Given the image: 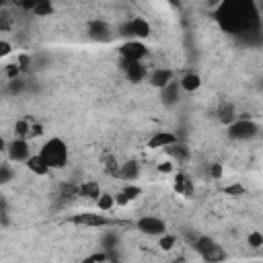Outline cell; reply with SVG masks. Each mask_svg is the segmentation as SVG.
I'll return each mask as SVG.
<instances>
[{
    "label": "cell",
    "mask_w": 263,
    "mask_h": 263,
    "mask_svg": "<svg viewBox=\"0 0 263 263\" xmlns=\"http://www.w3.org/2000/svg\"><path fill=\"white\" fill-rule=\"evenodd\" d=\"M35 16H49L51 12H53V4L49 2V0H41V2H37L35 6H33V10H31Z\"/></svg>",
    "instance_id": "20"
},
{
    "label": "cell",
    "mask_w": 263,
    "mask_h": 263,
    "mask_svg": "<svg viewBox=\"0 0 263 263\" xmlns=\"http://www.w3.org/2000/svg\"><path fill=\"white\" fill-rule=\"evenodd\" d=\"M210 175H212L214 179H220V177H222V164L214 162V164L210 166Z\"/></svg>",
    "instance_id": "32"
},
{
    "label": "cell",
    "mask_w": 263,
    "mask_h": 263,
    "mask_svg": "<svg viewBox=\"0 0 263 263\" xmlns=\"http://www.w3.org/2000/svg\"><path fill=\"white\" fill-rule=\"evenodd\" d=\"M10 177V171H8V164H2V183H6Z\"/></svg>",
    "instance_id": "35"
},
{
    "label": "cell",
    "mask_w": 263,
    "mask_h": 263,
    "mask_svg": "<svg viewBox=\"0 0 263 263\" xmlns=\"http://www.w3.org/2000/svg\"><path fill=\"white\" fill-rule=\"evenodd\" d=\"M39 156L45 160V164H47L49 168H62V166H66V162H68V146H66V142L60 140V138H49V140L41 146Z\"/></svg>",
    "instance_id": "2"
},
{
    "label": "cell",
    "mask_w": 263,
    "mask_h": 263,
    "mask_svg": "<svg viewBox=\"0 0 263 263\" xmlns=\"http://www.w3.org/2000/svg\"><path fill=\"white\" fill-rule=\"evenodd\" d=\"M119 53H121L123 62H142L148 55V47L138 39H127L119 47Z\"/></svg>",
    "instance_id": "7"
},
{
    "label": "cell",
    "mask_w": 263,
    "mask_h": 263,
    "mask_svg": "<svg viewBox=\"0 0 263 263\" xmlns=\"http://www.w3.org/2000/svg\"><path fill=\"white\" fill-rule=\"evenodd\" d=\"M16 66H18V68H27V66H29V55H25V53H23V55H18Z\"/></svg>",
    "instance_id": "34"
},
{
    "label": "cell",
    "mask_w": 263,
    "mask_h": 263,
    "mask_svg": "<svg viewBox=\"0 0 263 263\" xmlns=\"http://www.w3.org/2000/svg\"><path fill=\"white\" fill-rule=\"evenodd\" d=\"M177 144V136L173 132H154L150 138H148V148L152 150H158V148H168V146H175Z\"/></svg>",
    "instance_id": "10"
},
{
    "label": "cell",
    "mask_w": 263,
    "mask_h": 263,
    "mask_svg": "<svg viewBox=\"0 0 263 263\" xmlns=\"http://www.w3.org/2000/svg\"><path fill=\"white\" fill-rule=\"evenodd\" d=\"M103 261H107V255L105 253H95V255L82 259V263H103Z\"/></svg>",
    "instance_id": "28"
},
{
    "label": "cell",
    "mask_w": 263,
    "mask_h": 263,
    "mask_svg": "<svg viewBox=\"0 0 263 263\" xmlns=\"http://www.w3.org/2000/svg\"><path fill=\"white\" fill-rule=\"evenodd\" d=\"M121 191H123V193L127 195V199H129V201H132V199H136V197H138V195L142 193V189H140L138 185H125V187H123Z\"/></svg>",
    "instance_id": "26"
},
{
    "label": "cell",
    "mask_w": 263,
    "mask_h": 263,
    "mask_svg": "<svg viewBox=\"0 0 263 263\" xmlns=\"http://www.w3.org/2000/svg\"><path fill=\"white\" fill-rule=\"evenodd\" d=\"M195 251L199 253V257L205 263H220L226 259V251L216 240H212L210 236H199L195 240Z\"/></svg>",
    "instance_id": "3"
},
{
    "label": "cell",
    "mask_w": 263,
    "mask_h": 263,
    "mask_svg": "<svg viewBox=\"0 0 263 263\" xmlns=\"http://www.w3.org/2000/svg\"><path fill=\"white\" fill-rule=\"evenodd\" d=\"M6 152H8V158H10L12 162H27V160L33 156V154H31V148H29V142L23 140V138H14V140L8 144Z\"/></svg>",
    "instance_id": "9"
},
{
    "label": "cell",
    "mask_w": 263,
    "mask_h": 263,
    "mask_svg": "<svg viewBox=\"0 0 263 263\" xmlns=\"http://www.w3.org/2000/svg\"><path fill=\"white\" fill-rule=\"evenodd\" d=\"M138 175H140V166H138L134 160H127V162L121 164V168H119V177L125 179V181H134V179H138Z\"/></svg>",
    "instance_id": "18"
},
{
    "label": "cell",
    "mask_w": 263,
    "mask_h": 263,
    "mask_svg": "<svg viewBox=\"0 0 263 263\" xmlns=\"http://www.w3.org/2000/svg\"><path fill=\"white\" fill-rule=\"evenodd\" d=\"M88 33L92 39H99V41H107L111 37V29L105 21H90L88 25Z\"/></svg>",
    "instance_id": "14"
},
{
    "label": "cell",
    "mask_w": 263,
    "mask_h": 263,
    "mask_svg": "<svg viewBox=\"0 0 263 263\" xmlns=\"http://www.w3.org/2000/svg\"><path fill=\"white\" fill-rule=\"evenodd\" d=\"M166 152L173 154L175 158H183V160L187 158V148H185V146H177V144H175V146H168Z\"/></svg>",
    "instance_id": "25"
},
{
    "label": "cell",
    "mask_w": 263,
    "mask_h": 263,
    "mask_svg": "<svg viewBox=\"0 0 263 263\" xmlns=\"http://www.w3.org/2000/svg\"><path fill=\"white\" fill-rule=\"evenodd\" d=\"M150 25H148V21H144L142 16H134V18H129V21H125L123 25H121V33L125 35V37H132V39H144V37H148L150 35Z\"/></svg>",
    "instance_id": "4"
},
{
    "label": "cell",
    "mask_w": 263,
    "mask_h": 263,
    "mask_svg": "<svg viewBox=\"0 0 263 263\" xmlns=\"http://www.w3.org/2000/svg\"><path fill=\"white\" fill-rule=\"evenodd\" d=\"M25 164H27V168H29L33 175H37V177H45V175L51 171V168L45 164V160H43L39 154H33V156H31V158H29Z\"/></svg>",
    "instance_id": "15"
},
{
    "label": "cell",
    "mask_w": 263,
    "mask_h": 263,
    "mask_svg": "<svg viewBox=\"0 0 263 263\" xmlns=\"http://www.w3.org/2000/svg\"><path fill=\"white\" fill-rule=\"evenodd\" d=\"M129 203V199H127V195L123 193V191H119V193H115V205H127Z\"/></svg>",
    "instance_id": "30"
},
{
    "label": "cell",
    "mask_w": 263,
    "mask_h": 263,
    "mask_svg": "<svg viewBox=\"0 0 263 263\" xmlns=\"http://www.w3.org/2000/svg\"><path fill=\"white\" fill-rule=\"evenodd\" d=\"M136 228L142 234H148V236H162V234H166V222L162 218H156V216H142L136 222Z\"/></svg>",
    "instance_id": "6"
},
{
    "label": "cell",
    "mask_w": 263,
    "mask_h": 263,
    "mask_svg": "<svg viewBox=\"0 0 263 263\" xmlns=\"http://www.w3.org/2000/svg\"><path fill=\"white\" fill-rule=\"evenodd\" d=\"M156 171L158 173H171L173 171V162L171 160H162V162L156 164Z\"/></svg>",
    "instance_id": "29"
},
{
    "label": "cell",
    "mask_w": 263,
    "mask_h": 263,
    "mask_svg": "<svg viewBox=\"0 0 263 263\" xmlns=\"http://www.w3.org/2000/svg\"><path fill=\"white\" fill-rule=\"evenodd\" d=\"M218 16L226 29H249L257 12L251 2H224L218 10Z\"/></svg>",
    "instance_id": "1"
},
{
    "label": "cell",
    "mask_w": 263,
    "mask_h": 263,
    "mask_svg": "<svg viewBox=\"0 0 263 263\" xmlns=\"http://www.w3.org/2000/svg\"><path fill=\"white\" fill-rule=\"evenodd\" d=\"M173 189H175L177 195L191 197V195H193V181H191L185 173H177L175 179H173Z\"/></svg>",
    "instance_id": "12"
},
{
    "label": "cell",
    "mask_w": 263,
    "mask_h": 263,
    "mask_svg": "<svg viewBox=\"0 0 263 263\" xmlns=\"http://www.w3.org/2000/svg\"><path fill=\"white\" fill-rule=\"evenodd\" d=\"M257 132H259V127L251 119H238L228 125V136L232 140H251L257 136Z\"/></svg>",
    "instance_id": "5"
},
{
    "label": "cell",
    "mask_w": 263,
    "mask_h": 263,
    "mask_svg": "<svg viewBox=\"0 0 263 263\" xmlns=\"http://www.w3.org/2000/svg\"><path fill=\"white\" fill-rule=\"evenodd\" d=\"M175 242H177V238H175L173 234H162L160 240H158V247H160L162 251H171V249L175 247Z\"/></svg>",
    "instance_id": "23"
},
{
    "label": "cell",
    "mask_w": 263,
    "mask_h": 263,
    "mask_svg": "<svg viewBox=\"0 0 263 263\" xmlns=\"http://www.w3.org/2000/svg\"><path fill=\"white\" fill-rule=\"evenodd\" d=\"M97 208H99L101 212L113 210V208H115V195H111V193H101L99 199H97Z\"/></svg>",
    "instance_id": "19"
},
{
    "label": "cell",
    "mask_w": 263,
    "mask_h": 263,
    "mask_svg": "<svg viewBox=\"0 0 263 263\" xmlns=\"http://www.w3.org/2000/svg\"><path fill=\"white\" fill-rule=\"evenodd\" d=\"M148 80L156 88H166L171 84V80H173V70H168V68H156V70H152V74H150Z\"/></svg>",
    "instance_id": "13"
},
{
    "label": "cell",
    "mask_w": 263,
    "mask_h": 263,
    "mask_svg": "<svg viewBox=\"0 0 263 263\" xmlns=\"http://www.w3.org/2000/svg\"><path fill=\"white\" fill-rule=\"evenodd\" d=\"M70 224L76 226H88V228H99V226H107L111 224V220H107L103 214H90V212H82V214H74L68 218Z\"/></svg>",
    "instance_id": "8"
},
{
    "label": "cell",
    "mask_w": 263,
    "mask_h": 263,
    "mask_svg": "<svg viewBox=\"0 0 263 263\" xmlns=\"http://www.w3.org/2000/svg\"><path fill=\"white\" fill-rule=\"evenodd\" d=\"M181 88L183 90H187V92H193V90H197L199 86H201V78H199V74H195V72H187L183 78H181Z\"/></svg>",
    "instance_id": "17"
},
{
    "label": "cell",
    "mask_w": 263,
    "mask_h": 263,
    "mask_svg": "<svg viewBox=\"0 0 263 263\" xmlns=\"http://www.w3.org/2000/svg\"><path fill=\"white\" fill-rule=\"evenodd\" d=\"M31 125H33V123H29L27 119H18V121L14 123V134H16V138L27 140L29 134H31Z\"/></svg>",
    "instance_id": "21"
},
{
    "label": "cell",
    "mask_w": 263,
    "mask_h": 263,
    "mask_svg": "<svg viewBox=\"0 0 263 263\" xmlns=\"http://www.w3.org/2000/svg\"><path fill=\"white\" fill-rule=\"evenodd\" d=\"M247 242H249V247H253V249L263 247V232H259V230H251V232L247 234Z\"/></svg>",
    "instance_id": "22"
},
{
    "label": "cell",
    "mask_w": 263,
    "mask_h": 263,
    "mask_svg": "<svg viewBox=\"0 0 263 263\" xmlns=\"http://www.w3.org/2000/svg\"><path fill=\"white\" fill-rule=\"evenodd\" d=\"M224 191H226L228 195H232V197H240V195H245V193H247V189H245L240 183H232V185H228Z\"/></svg>",
    "instance_id": "24"
},
{
    "label": "cell",
    "mask_w": 263,
    "mask_h": 263,
    "mask_svg": "<svg viewBox=\"0 0 263 263\" xmlns=\"http://www.w3.org/2000/svg\"><path fill=\"white\" fill-rule=\"evenodd\" d=\"M76 193L78 195H82V197H90V199H99V195L103 193L101 191V187H99V183L97 181H86V183H82L78 189H76Z\"/></svg>",
    "instance_id": "16"
},
{
    "label": "cell",
    "mask_w": 263,
    "mask_h": 263,
    "mask_svg": "<svg viewBox=\"0 0 263 263\" xmlns=\"http://www.w3.org/2000/svg\"><path fill=\"white\" fill-rule=\"evenodd\" d=\"M18 70H21V68H18L16 64H10V66H6V76H8L10 80H14L16 74H18Z\"/></svg>",
    "instance_id": "31"
},
{
    "label": "cell",
    "mask_w": 263,
    "mask_h": 263,
    "mask_svg": "<svg viewBox=\"0 0 263 263\" xmlns=\"http://www.w3.org/2000/svg\"><path fill=\"white\" fill-rule=\"evenodd\" d=\"M123 70H125V78L129 82H142L148 76V70L142 62H123Z\"/></svg>",
    "instance_id": "11"
},
{
    "label": "cell",
    "mask_w": 263,
    "mask_h": 263,
    "mask_svg": "<svg viewBox=\"0 0 263 263\" xmlns=\"http://www.w3.org/2000/svg\"><path fill=\"white\" fill-rule=\"evenodd\" d=\"M41 134H43V127H41L39 123L31 125V134H29V138H37V136H41Z\"/></svg>",
    "instance_id": "33"
},
{
    "label": "cell",
    "mask_w": 263,
    "mask_h": 263,
    "mask_svg": "<svg viewBox=\"0 0 263 263\" xmlns=\"http://www.w3.org/2000/svg\"><path fill=\"white\" fill-rule=\"evenodd\" d=\"M171 263H185V261H183V259H173Z\"/></svg>",
    "instance_id": "36"
},
{
    "label": "cell",
    "mask_w": 263,
    "mask_h": 263,
    "mask_svg": "<svg viewBox=\"0 0 263 263\" xmlns=\"http://www.w3.org/2000/svg\"><path fill=\"white\" fill-rule=\"evenodd\" d=\"M10 53H12V43L6 41V39H2V41H0V58H6V55H10Z\"/></svg>",
    "instance_id": "27"
}]
</instances>
